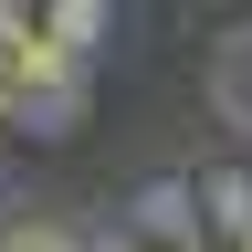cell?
<instances>
[{"label":"cell","instance_id":"obj_1","mask_svg":"<svg viewBox=\"0 0 252 252\" xmlns=\"http://www.w3.org/2000/svg\"><path fill=\"white\" fill-rule=\"evenodd\" d=\"M74 126H84V84H11V105H0V137L11 147L74 137Z\"/></svg>","mask_w":252,"mask_h":252},{"label":"cell","instance_id":"obj_2","mask_svg":"<svg viewBox=\"0 0 252 252\" xmlns=\"http://www.w3.org/2000/svg\"><path fill=\"white\" fill-rule=\"evenodd\" d=\"M126 231H137L147 252H179V242H200V189H189L179 168H168V179H147V189H137V210H126Z\"/></svg>","mask_w":252,"mask_h":252},{"label":"cell","instance_id":"obj_3","mask_svg":"<svg viewBox=\"0 0 252 252\" xmlns=\"http://www.w3.org/2000/svg\"><path fill=\"white\" fill-rule=\"evenodd\" d=\"M210 116L252 147V21H231V32L210 42Z\"/></svg>","mask_w":252,"mask_h":252},{"label":"cell","instance_id":"obj_4","mask_svg":"<svg viewBox=\"0 0 252 252\" xmlns=\"http://www.w3.org/2000/svg\"><path fill=\"white\" fill-rule=\"evenodd\" d=\"M189 189H200V242L210 252H242L252 242V168H200Z\"/></svg>","mask_w":252,"mask_h":252},{"label":"cell","instance_id":"obj_5","mask_svg":"<svg viewBox=\"0 0 252 252\" xmlns=\"http://www.w3.org/2000/svg\"><path fill=\"white\" fill-rule=\"evenodd\" d=\"M32 21H42V42H53L63 63H84V53L116 32V11H105V0H53V11H32Z\"/></svg>","mask_w":252,"mask_h":252},{"label":"cell","instance_id":"obj_6","mask_svg":"<svg viewBox=\"0 0 252 252\" xmlns=\"http://www.w3.org/2000/svg\"><path fill=\"white\" fill-rule=\"evenodd\" d=\"M0 252H84V220H53V210H32L0 231Z\"/></svg>","mask_w":252,"mask_h":252},{"label":"cell","instance_id":"obj_7","mask_svg":"<svg viewBox=\"0 0 252 252\" xmlns=\"http://www.w3.org/2000/svg\"><path fill=\"white\" fill-rule=\"evenodd\" d=\"M32 53V11H21V0H0V63H21Z\"/></svg>","mask_w":252,"mask_h":252},{"label":"cell","instance_id":"obj_8","mask_svg":"<svg viewBox=\"0 0 252 252\" xmlns=\"http://www.w3.org/2000/svg\"><path fill=\"white\" fill-rule=\"evenodd\" d=\"M84 252H147L137 231H84Z\"/></svg>","mask_w":252,"mask_h":252},{"label":"cell","instance_id":"obj_9","mask_svg":"<svg viewBox=\"0 0 252 252\" xmlns=\"http://www.w3.org/2000/svg\"><path fill=\"white\" fill-rule=\"evenodd\" d=\"M0 168H11V137H0Z\"/></svg>","mask_w":252,"mask_h":252},{"label":"cell","instance_id":"obj_10","mask_svg":"<svg viewBox=\"0 0 252 252\" xmlns=\"http://www.w3.org/2000/svg\"><path fill=\"white\" fill-rule=\"evenodd\" d=\"M179 252H210V242H179Z\"/></svg>","mask_w":252,"mask_h":252},{"label":"cell","instance_id":"obj_11","mask_svg":"<svg viewBox=\"0 0 252 252\" xmlns=\"http://www.w3.org/2000/svg\"><path fill=\"white\" fill-rule=\"evenodd\" d=\"M242 252H252V242H242Z\"/></svg>","mask_w":252,"mask_h":252}]
</instances>
